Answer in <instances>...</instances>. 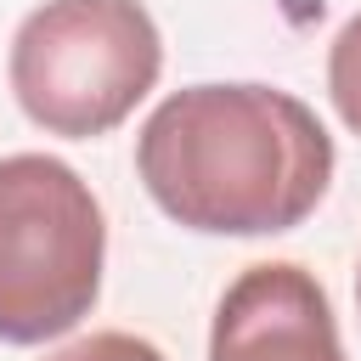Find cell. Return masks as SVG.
Listing matches in <instances>:
<instances>
[{"mask_svg": "<svg viewBox=\"0 0 361 361\" xmlns=\"http://www.w3.org/2000/svg\"><path fill=\"white\" fill-rule=\"evenodd\" d=\"M152 203L214 237L293 231L333 180V135L276 85H186L152 107L135 141Z\"/></svg>", "mask_w": 361, "mask_h": 361, "instance_id": "6da1fadb", "label": "cell"}, {"mask_svg": "<svg viewBox=\"0 0 361 361\" xmlns=\"http://www.w3.org/2000/svg\"><path fill=\"white\" fill-rule=\"evenodd\" d=\"M17 107L68 141L118 130L164 73V39L141 0H45L11 39Z\"/></svg>", "mask_w": 361, "mask_h": 361, "instance_id": "7a4b0ae2", "label": "cell"}, {"mask_svg": "<svg viewBox=\"0 0 361 361\" xmlns=\"http://www.w3.org/2000/svg\"><path fill=\"white\" fill-rule=\"evenodd\" d=\"M107 226L73 164L0 158V338L45 344L79 327L102 293Z\"/></svg>", "mask_w": 361, "mask_h": 361, "instance_id": "3957f363", "label": "cell"}, {"mask_svg": "<svg viewBox=\"0 0 361 361\" xmlns=\"http://www.w3.org/2000/svg\"><path fill=\"white\" fill-rule=\"evenodd\" d=\"M209 361H344L327 288L293 265H248L214 310Z\"/></svg>", "mask_w": 361, "mask_h": 361, "instance_id": "277c9868", "label": "cell"}, {"mask_svg": "<svg viewBox=\"0 0 361 361\" xmlns=\"http://www.w3.org/2000/svg\"><path fill=\"white\" fill-rule=\"evenodd\" d=\"M327 96H333L338 118L361 135V11L338 28V39L327 51Z\"/></svg>", "mask_w": 361, "mask_h": 361, "instance_id": "5b68a950", "label": "cell"}, {"mask_svg": "<svg viewBox=\"0 0 361 361\" xmlns=\"http://www.w3.org/2000/svg\"><path fill=\"white\" fill-rule=\"evenodd\" d=\"M45 361H164V350L135 338V333H90V338H79Z\"/></svg>", "mask_w": 361, "mask_h": 361, "instance_id": "8992f818", "label": "cell"}, {"mask_svg": "<svg viewBox=\"0 0 361 361\" xmlns=\"http://www.w3.org/2000/svg\"><path fill=\"white\" fill-rule=\"evenodd\" d=\"M355 305H361V265H355Z\"/></svg>", "mask_w": 361, "mask_h": 361, "instance_id": "52a82bcc", "label": "cell"}]
</instances>
